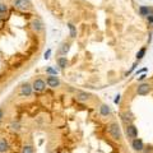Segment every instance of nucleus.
<instances>
[{
  "label": "nucleus",
  "instance_id": "obj_1",
  "mask_svg": "<svg viewBox=\"0 0 153 153\" xmlns=\"http://www.w3.org/2000/svg\"><path fill=\"white\" fill-rule=\"evenodd\" d=\"M108 134L111 135L114 140H120L123 138V133H121V128L117 123H111L108 125Z\"/></svg>",
  "mask_w": 153,
  "mask_h": 153
},
{
  "label": "nucleus",
  "instance_id": "obj_2",
  "mask_svg": "<svg viewBox=\"0 0 153 153\" xmlns=\"http://www.w3.org/2000/svg\"><path fill=\"white\" fill-rule=\"evenodd\" d=\"M13 7L22 12H28L33 8L31 0H12Z\"/></svg>",
  "mask_w": 153,
  "mask_h": 153
},
{
  "label": "nucleus",
  "instance_id": "obj_3",
  "mask_svg": "<svg viewBox=\"0 0 153 153\" xmlns=\"http://www.w3.org/2000/svg\"><path fill=\"white\" fill-rule=\"evenodd\" d=\"M32 93H33V88H32L31 83L26 82L19 87V96H21V97H31Z\"/></svg>",
  "mask_w": 153,
  "mask_h": 153
},
{
  "label": "nucleus",
  "instance_id": "obj_4",
  "mask_svg": "<svg viewBox=\"0 0 153 153\" xmlns=\"http://www.w3.org/2000/svg\"><path fill=\"white\" fill-rule=\"evenodd\" d=\"M32 88L33 92H44L46 88V82L42 78H36L32 82Z\"/></svg>",
  "mask_w": 153,
  "mask_h": 153
},
{
  "label": "nucleus",
  "instance_id": "obj_5",
  "mask_svg": "<svg viewBox=\"0 0 153 153\" xmlns=\"http://www.w3.org/2000/svg\"><path fill=\"white\" fill-rule=\"evenodd\" d=\"M125 134L129 139H135L138 138V128L134 125V124H129V125H125Z\"/></svg>",
  "mask_w": 153,
  "mask_h": 153
},
{
  "label": "nucleus",
  "instance_id": "obj_6",
  "mask_svg": "<svg viewBox=\"0 0 153 153\" xmlns=\"http://www.w3.org/2000/svg\"><path fill=\"white\" fill-rule=\"evenodd\" d=\"M46 84L49 85L50 88H59L61 82H60V79H59V76L57 75H47Z\"/></svg>",
  "mask_w": 153,
  "mask_h": 153
},
{
  "label": "nucleus",
  "instance_id": "obj_7",
  "mask_svg": "<svg viewBox=\"0 0 153 153\" xmlns=\"http://www.w3.org/2000/svg\"><path fill=\"white\" fill-rule=\"evenodd\" d=\"M120 119L125 125H129V124H133V121H134V115L130 110H126V111L120 114Z\"/></svg>",
  "mask_w": 153,
  "mask_h": 153
},
{
  "label": "nucleus",
  "instance_id": "obj_8",
  "mask_svg": "<svg viewBox=\"0 0 153 153\" xmlns=\"http://www.w3.org/2000/svg\"><path fill=\"white\" fill-rule=\"evenodd\" d=\"M152 91V87L149 83H140L137 87V94L138 96H147Z\"/></svg>",
  "mask_w": 153,
  "mask_h": 153
},
{
  "label": "nucleus",
  "instance_id": "obj_9",
  "mask_svg": "<svg viewBox=\"0 0 153 153\" xmlns=\"http://www.w3.org/2000/svg\"><path fill=\"white\" fill-rule=\"evenodd\" d=\"M31 27H32V30L35 31L36 33H40L45 30V25H44V22L41 21L40 18H35L33 21L31 22Z\"/></svg>",
  "mask_w": 153,
  "mask_h": 153
},
{
  "label": "nucleus",
  "instance_id": "obj_10",
  "mask_svg": "<svg viewBox=\"0 0 153 153\" xmlns=\"http://www.w3.org/2000/svg\"><path fill=\"white\" fill-rule=\"evenodd\" d=\"M131 148L135 152H143L144 151V143L140 138H135V139L131 140Z\"/></svg>",
  "mask_w": 153,
  "mask_h": 153
},
{
  "label": "nucleus",
  "instance_id": "obj_11",
  "mask_svg": "<svg viewBox=\"0 0 153 153\" xmlns=\"http://www.w3.org/2000/svg\"><path fill=\"white\" fill-rule=\"evenodd\" d=\"M138 13H139V16L147 18L148 16H153V8L147 7V5H140L138 8Z\"/></svg>",
  "mask_w": 153,
  "mask_h": 153
},
{
  "label": "nucleus",
  "instance_id": "obj_12",
  "mask_svg": "<svg viewBox=\"0 0 153 153\" xmlns=\"http://www.w3.org/2000/svg\"><path fill=\"white\" fill-rule=\"evenodd\" d=\"M89 97H91V94L87 92H83V91H78V92L75 93V98H76V101H79V102H87Z\"/></svg>",
  "mask_w": 153,
  "mask_h": 153
},
{
  "label": "nucleus",
  "instance_id": "obj_13",
  "mask_svg": "<svg viewBox=\"0 0 153 153\" xmlns=\"http://www.w3.org/2000/svg\"><path fill=\"white\" fill-rule=\"evenodd\" d=\"M111 107L108 106L107 103H102L101 106H100V115L101 116H103V117H107V116H110L111 115Z\"/></svg>",
  "mask_w": 153,
  "mask_h": 153
},
{
  "label": "nucleus",
  "instance_id": "obj_14",
  "mask_svg": "<svg viewBox=\"0 0 153 153\" xmlns=\"http://www.w3.org/2000/svg\"><path fill=\"white\" fill-rule=\"evenodd\" d=\"M56 63H57L59 69H65L66 66L69 65V61H68V59H66V56H59L56 59Z\"/></svg>",
  "mask_w": 153,
  "mask_h": 153
},
{
  "label": "nucleus",
  "instance_id": "obj_15",
  "mask_svg": "<svg viewBox=\"0 0 153 153\" xmlns=\"http://www.w3.org/2000/svg\"><path fill=\"white\" fill-rule=\"evenodd\" d=\"M9 149V143L5 138H0V153H4Z\"/></svg>",
  "mask_w": 153,
  "mask_h": 153
},
{
  "label": "nucleus",
  "instance_id": "obj_16",
  "mask_svg": "<svg viewBox=\"0 0 153 153\" xmlns=\"http://www.w3.org/2000/svg\"><path fill=\"white\" fill-rule=\"evenodd\" d=\"M69 50H70V42H63L61 46H60L59 52L61 55H66L69 52Z\"/></svg>",
  "mask_w": 153,
  "mask_h": 153
},
{
  "label": "nucleus",
  "instance_id": "obj_17",
  "mask_svg": "<svg viewBox=\"0 0 153 153\" xmlns=\"http://www.w3.org/2000/svg\"><path fill=\"white\" fill-rule=\"evenodd\" d=\"M68 28H69V32H70V37L75 38L76 37V27L73 25V23H68Z\"/></svg>",
  "mask_w": 153,
  "mask_h": 153
},
{
  "label": "nucleus",
  "instance_id": "obj_18",
  "mask_svg": "<svg viewBox=\"0 0 153 153\" xmlns=\"http://www.w3.org/2000/svg\"><path fill=\"white\" fill-rule=\"evenodd\" d=\"M146 51H147V47H142V49L137 52V61H140L143 57H144Z\"/></svg>",
  "mask_w": 153,
  "mask_h": 153
},
{
  "label": "nucleus",
  "instance_id": "obj_19",
  "mask_svg": "<svg viewBox=\"0 0 153 153\" xmlns=\"http://www.w3.org/2000/svg\"><path fill=\"white\" fill-rule=\"evenodd\" d=\"M59 70L60 69H56V68H54V66H47V68H46V73L49 75H57Z\"/></svg>",
  "mask_w": 153,
  "mask_h": 153
},
{
  "label": "nucleus",
  "instance_id": "obj_20",
  "mask_svg": "<svg viewBox=\"0 0 153 153\" xmlns=\"http://www.w3.org/2000/svg\"><path fill=\"white\" fill-rule=\"evenodd\" d=\"M8 13V5L4 1H0V16Z\"/></svg>",
  "mask_w": 153,
  "mask_h": 153
},
{
  "label": "nucleus",
  "instance_id": "obj_21",
  "mask_svg": "<svg viewBox=\"0 0 153 153\" xmlns=\"http://www.w3.org/2000/svg\"><path fill=\"white\" fill-rule=\"evenodd\" d=\"M21 153H35V149H33V147L30 146V144H27L22 148V152Z\"/></svg>",
  "mask_w": 153,
  "mask_h": 153
},
{
  "label": "nucleus",
  "instance_id": "obj_22",
  "mask_svg": "<svg viewBox=\"0 0 153 153\" xmlns=\"http://www.w3.org/2000/svg\"><path fill=\"white\" fill-rule=\"evenodd\" d=\"M10 128H12V130L19 131V130H21V124H19V123H12L10 124Z\"/></svg>",
  "mask_w": 153,
  "mask_h": 153
},
{
  "label": "nucleus",
  "instance_id": "obj_23",
  "mask_svg": "<svg viewBox=\"0 0 153 153\" xmlns=\"http://www.w3.org/2000/svg\"><path fill=\"white\" fill-rule=\"evenodd\" d=\"M138 64H139V61H135V63H134V64L131 65V68H130V70H129V71H126V73H125V75L128 76L129 74H131V73H133V71H134V70H135V68H137V66H138Z\"/></svg>",
  "mask_w": 153,
  "mask_h": 153
},
{
  "label": "nucleus",
  "instance_id": "obj_24",
  "mask_svg": "<svg viewBox=\"0 0 153 153\" xmlns=\"http://www.w3.org/2000/svg\"><path fill=\"white\" fill-rule=\"evenodd\" d=\"M50 56H51V49H47L46 52L44 54V59H45V60H49Z\"/></svg>",
  "mask_w": 153,
  "mask_h": 153
},
{
  "label": "nucleus",
  "instance_id": "obj_25",
  "mask_svg": "<svg viewBox=\"0 0 153 153\" xmlns=\"http://www.w3.org/2000/svg\"><path fill=\"white\" fill-rule=\"evenodd\" d=\"M121 101V96L120 94H117V96H115V98H114V103L115 105H119Z\"/></svg>",
  "mask_w": 153,
  "mask_h": 153
},
{
  "label": "nucleus",
  "instance_id": "obj_26",
  "mask_svg": "<svg viewBox=\"0 0 153 153\" xmlns=\"http://www.w3.org/2000/svg\"><path fill=\"white\" fill-rule=\"evenodd\" d=\"M146 78H147V74H146V73H143V74H140L139 76H138L137 79H138V82H142V83H143V80H144Z\"/></svg>",
  "mask_w": 153,
  "mask_h": 153
},
{
  "label": "nucleus",
  "instance_id": "obj_27",
  "mask_svg": "<svg viewBox=\"0 0 153 153\" xmlns=\"http://www.w3.org/2000/svg\"><path fill=\"white\" fill-rule=\"evenodd\" d=\"M147 22L149 23L151 26H153V16H148L147 17Z\"/></svg>",
  "mask_w": 153,
  "mask_h": 153
},
{
  "label": "nucleus",
  "instance_id": "obj_28",
  "mask_svg": "<svg viewBox=\"0 0 153 153\" xmlns=\"http://www.w3.org/2000/svg\"><path fill=\"white\" fill-rule=\"evenodd\" d=\"M146 71H147V68H143V69H140V70H138L135 74H137V75H138V74H143V73H146Z\"/></svg>",
  "mask_w": 153,
  "mask_h": 153
},
{
  "label": "nucleus",
  "instance_id": "obj_29",
  "mask_svg": "<svg viewBox=\"0 0 153 153\" xmlns=\"http://www.w3.org/2000/svg\"><path fill=\"white\" fill-rule=\"evenodd\" d=\"M3 117H4V111H3V108H0V121L3 120Z\"/></svg>",
  "mask_w": 153,
  "mask_h": 153
},
{
  "label": "nucleus",
  "instance_id": "obj_30",
  "mask_svg": "<svg viewBox=\"0 0 153 153\" xmlns=\"http://www.w3.org/2000/svg\"><path fill=\"white\" fill-rule=\"evenodd\" d=\"M0 23H1V16H0Z\"/></svg>",
  "mask_w": 153,
  "mask_h": 153
}]
</instances>
